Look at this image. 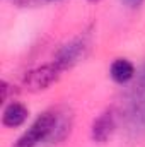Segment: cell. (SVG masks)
Wrapping results in <instances>:
<instances>
[{"instance_id": "cell-1", "label": "cell", "mask_w": 145, "mask_h": 147, "mask_svg": "<svg viewBox=\"0 0 145 147\" xmlns=\"http://www.w3.org/2000/svg\"><path fill=\"white\" fill-rule=\"evenodd\" d=\"M118 115L125 132L130 137L137 139L145 135V89L132 86V89L123 98Z\"/></svg>"}, {"instance_id": "cell-2", "label": "cell", "mask_w": 145, "mask_h": 147, "mask_svg": "<svg viewBox=\"0 0 145 147\" xmlns=\"http://www.w3.org/2000/svg\"><path fill=\"white\" fill-rule=\"evenodd\" d=\"M56 120V108L43 111L36 120L29 125V128L15 140L14 147H38L48 146L50 135L53 132Z\"/></svg>"}, {"instance_id": "cell-3", "label": "cell", "mask_w": 145, "mask_h": 147, "mask_svg": "<svg viewBox=\"0 0 145 147\" xmlns=\"http://www.w3.org/2000/svg\"><path fill=\"white\" fill-rule=\"evenodd\" d=\"M89 50H91V41H89L87 36L73 38L68 43H65V45L60 46V50L56 51L53 62L62 70H68V69L75 67L77 63H80L87 57Z\"/></svg>"}, {"instance_id": "cell-4", "label": "cell", "mask_w": 145, "mask_h": 147, "mask_svg": "<svg viewBox=\"0 0 145 147\" xmlns=\"http://www.w3.org/2000/svg\"><path fill=\"white\" fill-rule=\"evenodd\" d=\"M62 72L63 70L55 62L39 65V67L29 70V72L24 75V87L29 89V91H33V92L46 91L50 86H53L60 79Z\"/></svg>"}, {"instance_id": "cell-5", "label": "cell", "mask_w": 145, "mask_h": 147, "mask_svg": "<svg viewBox=\"0 0 145 147\" xmlns=\"http://www.w3.org/2000/svg\"><path fill=\"white\" fill-rule=\"evenodd\" d=\"M118 121H119V115L116 110H106L103 111L91 127V139L96 144H106L109 139L113 137V134L118 128Z\"/></svg>"}, {"instance_id": "cell-6", "label": "cell", "mask_w": 145, "mask_h": 147, "mask_svg": "<svg viewBox=\"0 0 145 147\" xmlns=\"http://www.w3.org/2000/svg\"><path fill=\"white\" fill-rule=\"evenodd\" d=\"M72 127H73L72 111L67 106H56V120H55V127H53V132L50 135L48 146H56V144L63 142L70 135Z\"/></svg>"}, {"instance_id": "cell-7", "label": "cell", "mask_w": 145, "mask_h": 147, "mask_svg": "<svg viewBox=\"0 0 145 147\" xmlns=\"http://www.w3.org/2000/svg\"><path fill=\"white\" fill-rule=\"evenodd\" d=\"M29 116V110L22 105V103H17V101H12L9 103L5 108H3V113H2V123L3 127L7 128H17L21 127Z\"/></svg>"}, {"instance_id": "cell-8", "label": "cell", "mask_w": 145, "mask_h": 147, "mask_svg": "<svg viewBox=\"0 0 145 147\" xmlns=\"http://www.w3.org/2000/svg\"><path fill=\"white\" fill-rule=\"evenodd\" d=\"M109 75L116 84H126L135 77V67L128 58H116L109 67Z\"/></svg>"}, {"instance_id": "cell-9", "label": "cell", "mask_w": 145, "mask_h": 147, "mask_svg": "<svg viewBox=\"0 0 145 147\" xmlns=\"http://www.w3.org/2000/svg\"><path fill=\"white\" fill-rule=\"evenodd\" d=\"M133 86H137L140 89H145V63L140 67V70L137 72V80H135Z\"/></svg>"}, {"instance_id": "cell-10", "label": "cell", "mask_w": 145, "mask_h": 147, "mask_svg": "<svg viewBox=\"0 0 145 147\" xmlns=\"http://www.w3.org/2000/svg\"><path fill=\"white\" fill-rule=\"evenodd\" d=\"M10 89H14V87H12L9 82L3 80V82H2V103H7V101H9V98H10V96H9V94H10Z\"/></svg>"}, {"instance_id": "cell-11", "label": "cell", "mask_w": 145, "mask_h": 147, "mask_svg": "<svg viewBox=\"0 0 145 147\" xmlns=\"http://www.w3.org/2000/svg\"><path fill=\"white\" fill-rule=\"evenodd\" d=\"M128 9H138V7H142V3H144L145 0H121Z\"/></svg>"}, {"instance_id": "cell-12", "label": "cell", "mask_w": 145, "mask_h": 147, "mask_svg": "<svg viewBox=\"0 0 145 147\" xmlns=\"http://www.w3.org/2000/svg\"><path fill=\"white\" fill-rule=\"evenodd\" d=\"M46 2H56V0H46Z\"/></svg>"}, {"instance_id": "cell-13", "label": "cell", "mask_w": 145, "mask_h": 147, "mask_svg": "<svg viewBox=\"0 0 145 147\" xmlns=\"http://www.w3.org/2000/svg\"><path fill=\"white\" fill-rule=\"evenodd\" d=\"M89 2H99V0H89Z\"/></svg>"}]
</instances>
